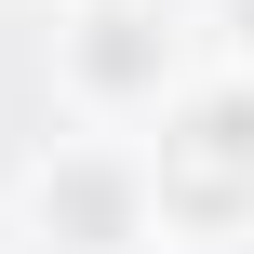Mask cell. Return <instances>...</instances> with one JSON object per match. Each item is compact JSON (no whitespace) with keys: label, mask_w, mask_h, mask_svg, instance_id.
Masks as SVG:
<instances>
[{"label":"cell","mask_w":254,"mask_h":254,"mask_svg":"<svg viewBox=\"0 0 254 254\" xmlns=\"http://www.w3.org/2000/svg\"><path fill=\"white\" fill-rule=\"evenodd\" d=\"M147 174H161V228H188V241L254 228V67H241V80H201V94L161 107Z\"/></svg>","instance_id":"cell-1"},{"label":"cell","mask_w":254,"mask_h":254,"mask_svg":"<svg viewBox=\"0 0 254 254\" xmlns=\"http://www.w3.org/2000/svg\"><path fill=\"white\" fill-rule=\"evenodd\" d=\"M228 54H241V67H254V0H228Z\"/></svg>","instance_id":"cell-4"},{"label":"cell","mask_w":254,"mask_h":254,"mask_svg":"<svg viewBox=\"0 0 254 254\" xmlns=\"http://www.w3.org/2000/svg\"><path fill=\"white\" fill-rule=\"evenodd\" d=\"M27 214H40L54 254H147L161 241V174H147L134 134H80L27 174Z\"/></svg>","instance_id":"cell-2"},{"label":"cell","mask_w":254,"mask_h":254,"mask_svg":"<svg viewBox=\"0 0 254 254\" xmlns=\"http://www.w3.org/2000/svg\"><path fill=\"white\" fill-rule=\"evenodd\" d=\"M67 94L94 121H134V107H174V27L147 0H80L67 13Z\"/></svg>","instance_id":"cell-3"}]
</instances>
